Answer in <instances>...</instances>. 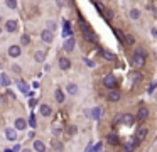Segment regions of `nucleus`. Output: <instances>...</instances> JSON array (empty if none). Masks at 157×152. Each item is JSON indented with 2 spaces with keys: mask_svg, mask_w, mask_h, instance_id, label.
Returning a JSON list of instances; mask_svg holds the SVG:
<instances>
[{
  "mask_svg": "<svg viewBox=\"0 0 157 152\" xmlns=\"http://www.w3.org/2000/svg\"><path fill=\"white\" fill-rule=\"evenodd\" d=\"M103 85H105L108 90H112V91L117 90V86H118V85H117L115 76H113V75H107V76H105V78H103Z\"/></svg>",
  "mask_w": 157,
  "mask_h": 152,
  "instance_id": "7ed1b4c3",
  "label": "nucleus"
},
{
  "mask_svg": "<svg viewBox=\"0 0 157 152\" xmlns=\"http://www.w3.org/2000/svg\"><path fill=\"white\" fill-rule=\"evenodd\" d=\"M85 63H86V64H88L90 68H93V66H95V63L91 61V59H85Z\"/></svg>",
  "mask_w": 157,
  "mask_h": 152,
  "instance_id": "ea45409f",
  "label": "nucleus"
},
{
  "mask_svg": "<svg viewBox=\"0 0 157 152\" xmlns=\"http://www.w3.org/2000/svg\"><path fill=\"white\" fill-rule=\"evenodd\" d=\"M5 5L10 7V9H15L17 7V2H15V0H5Z\"/></svg>",
  "mask_w": 157,
  "mask_h": 152,
  "instance_id": "7c9ffc66",
  "label": "nucleus"
},
{
  "mask_svg": "<svg viewBox=\"0 0 157 152\" xmlns=\"http://www.w3.org/2000/svg\"><path fill=\"white\" fill-rule=\"evenodd\" d=\"M5 31H7V32H15V31H17V21L10 19V21L5 22Z\"/></svg>",
  "mask_w": 157,
  "mask_h": 152,
  "instance_id": "1a4fd4ad",
  "label": "nucleus"
},
{
  "mask_svg": "<svg viewBox=\"0 0 157 152\" xmlns=\"http://www.w3.org/2000/svg\"><path fill=\"white\" fill-rule=\"evenodd\" d=\"M120 98H122V93H120V90L110 91V95H108V100H110V102H118Z\"/></svg>",
  "mask_w": 157,
  "mask_h": 152,
  "instance_id": "f8f14e48",
  "label": "nucleus"
},
{
  "mask_svg": "<svg viewBox=\"0 0 157 152\" xmlns=\"http://www.w3.org/2000/svg\"><path fill=\"white\" fill-rule=\"evenodd\" d=\"M0 83H2V86H4V88H7L9 85H10V78H9L5 73H2V75H0Z\"/></svg>",
  "mask_w": 157,
  "mask_h": 152,
  "instance_id": "aec40b11",
  "label": "nucleus"
},
{
  "mask_svg": "<svg viewBox=\"0 0 157 152\" xmlns=\"http://www.w3.org/2000/svg\"><path fill=\"white\" fill-rule=\"evenodd\" d=\"M41 39H42L44 42L51 44V42H53V39H54V36H53V32H51L49 29H44V31L41 32Z\"/></svg>",
  "mask_w": 157,
  "mask_h": 152,
  "instance_id": "423d86ee",
  "label": "nucleus"
},
{
  "mask_svg": "<svg viewBox=\"0 0 157 152\" xmlns=\"http://www.w3.org/2000/svg\"><path fill=\"white\" fill-rule=\"evenodd\" d=\"M9 56H10V58L21 56V46H10V48H9Z\"/></svg>",
  "mask_w": 157,
  "mask_h": 152,
  "instance_id": "9b49d317",
  "label": "nucleus"
},
{
  "mask_svg": "<svg viewBox=\"0 0 157 152\" xmlns=\"http://www.w3.org/2000/svg\"><path fill=\"white\" fill-rule=\"evenodd\" d=\"M137 118H139V120H147V118H149V110H147L145 107L139 108V112H137Z\"/></svg>",
  "mask_w": 157,
  "mask_h": 152,
  "instance_id": "9d476101",
  "label": "nucleus"
},
{
  "mask_svg": "<svg viewBox=\"0 0 157 152\" xmlns=\"http://www.w3.org/2000/svg\"><path fill=\"white\" fill-rule=\"evenodd\" d=\"M29 41H31V37H29L27 34H24V36L21 37V42L24 44V46H26V44H29Z\"/></svg>",
  "mask_w": 157,
  "mask_h": 152,
  "instance_id": "2f4dec72",
  "label": "nucleus"
},
{
  "mask_svg": "<svg viewBox=\"0 0 157 152\" xmlns=\"http://www.w3.org/2000/svg\"><path fill=\"white\" fill-rule=\"evenodd\" d=\"M102 15L105 17V21H110V19L113 17V14H112V10H110V9H105V10L102 12Z\"/></svg>",
  "mask_w": 157,
  "mask_h": 152,
  "instance_id": "bb28decb",
  "label": "nucleus"
},
{
  "mask_svg": "<svg viewBox=\"0 0 157 152\" xmlns=\"http://www.w3.org/2000/svg\"><path fill=\"white\" fill-rule=\"evenodd\" d=\"M132 76H134V80H135V81H139V80L142 78V75H140V73H137V71H135V73H134Z\"/></svg>",
  "mask_w": 157,
  "mask_h": 152,
  "instance_id": "4c0bfd02",
  "label": "nucleus"
},
{
  "mask_svg": "<svg viewBox=\"0 0 157 152\" xmlns=\"http://www.w3.org/2000/svg\"><path fill=\"white\" fill-rule=\"evenodd\" d=\"M53 147H56V151H63L61 142H54V144H53Z\"/></svg>",
  "mask_w": 157,
  "mask_h": 152,
  "instance_id": "c9c22d12",
  "label": "nucleus"
},
{
  "mask_svg": "<svg viewBox=\"0 0 157 152\" xmlns=\"http://www.w3.org/2000/svg\"><path fill=\"white\" fill-rule=\"evenodd\" d=\"M145 135H147V129H145V127H140V129H137V132H135V140L142 142L144 139H145Z\"/></svg>",
  "mask_w": 157,
  "mask_h": 152,
  "instance_id": "6e6552de",
  "label": "nucleus"
},
{
  "mask_svg": "<svg viewBox=\"0 0 157 152\" xmlns=\"http://www.w3.org/2000/svg\"><path fill=\"white\" fill-rule=\"evenodd\" d=\"M54 95H56V102H58V103H64V93H63L61 88H58V90L54 91Z\"/></svg>",
  "mask_w": 157,
  "mask_h": 152,
  "instance_id": "6ab92c4d",
  "label": "nucleus"
},
{
  "mask_svg": "<svg viewBox=\"0 0 157 152\" xmlns=\"http://www.w3.org/2000/svg\"><path fill=\"white\" fill-rule=\"evenodd\" d=\"M5 137H7L9 140H15V139H17V132H15L14 129H5Z\"/></svg>",
  "mask_w": 157,
  "mask_h": 152,
  "instance_id": "a211bd4d",
  "label": "nucleus"
},
{
  "mask_svg": "<svg viewBox=\"0 0 157 152\" xmlns=\"http://www.w3.org/2000/svg\"><path fill=\"white\" fill-rule=\"evenodd\" d=\"M135 122V117L134 115H130V113H127V115H123V117L117 118V124H125V125H132Z\"/></svg>",
  "mask_w": 157,
  "mask_h": 152,
  "instance_id": "20e7f679",
  "label": "nucleus"
},
{
  "mask_svg": "<svg viewBox=\"0 0 157 152\" xmlns=\"http://www.w3.org/2000/svg\"><path fill=\"white\" fill-rule=\"evenodd\" d=\"M34 58H36V61L42 63V61H44V53H41V51H37V53L34 54Z\"/></svg>",
  "mask_w": 157,
  "mask_h": 152,
  "instance_id": "c756f323",
  "label": "nucleus"
},
{
  "mask_svg": "<svg viewBox=\"0 0 157 152\" xmlns=\"http://www.w3.org/2000/svg\"><path fill=\"white\" fill-rule=\"evenodd\" d=\"M4 152H12V149H5V151H4Z\"/></svg>",
  "mask_w": 157,
  "mask_h": 152,
  "instance_id": "37998d69",
  "label": "nucleus"
},
{
  "mask_svg": "<svg viewBox=\"0 0 157 152\" xmlns=\"http://www.w3.org/2000/svg\"><path fill=\"white\" fill-rule=\"evenodd\" d=\"M19 151H22V147L19 144H15L14 145V149H12V152H19Z\"/></svg>",
  "mask_w": 157,
  "mask_h": 152,
  "instance_id": "58836bf2",
  "label": "nucleus"
},
{
  "mask_svg": "<svg viewBox=\"0 0 157 152\" xmlns=\"http://www.w3.org/2000/svg\"><path fill=\"white\" fill-rule=\"evenodd\" d=\"M132 64H134L135 68H140V66L145 64V51H144L142 48L135 51V54H134V58H132Z\"/></svg>",
  "mask_w": 157,
  "mask_h": 152,
  "instance_id": "f03ea898",
  "label": "nucleus"
},
{
  "mask_svg": "<svg viewBox=\"0 0 157 152\" xmlns=\"http://www.w3.org/2000/svg\"><path fill=\"white\" fill-rule=\"evenodd\" d=\"M63 27H64V31H63V36H64V37H68V39H71V37H73L71 22H69V21H63Z\"/></svg>",
  "mask_w": 157,
  "mask_h": 152,
  "instance_id": "39448f33",
  "label": "nucleus"
},
{
  "mask_svg": "<svg viewBox=\"0 0 157 152\" xmlns=\"http://www.w3.org/2000/svg\"><path fill=\"white\" fill-rule=\"evenodd\" d=\"M102 56L105 59H110V61H115L117 59V56L113 54V53H108V51H102Z\"/></svg>",
  "mask_w": 157,
  "mask_h": 152,
  "instance_id": "a878e982",
  "label": "nucleus"
},
{
  "mask_svg": "<svg viewBox=\"0 0 157 152\" xmlns=\"http://www.w3.org/2000/svg\"><path fill=\"white\" fill-rule=\"evenodd\" d=\"M98 151H102V144H96L95 145V152H98Z\"/></svg>",
  "mask_w": 157,
  "mask_h": 152,
  "instance_id": "a19ab883",
  "label": "nucleus"
},
{
  "mask_svg": "<svg viewBox=\"0 0 157 152\" xmlns=\"http://www.w3.org/2000/svg\"><path fill=\"white\" fill-rule=\"evenodd\" d=\"M34 149L37 152H46V145L42 144L41 140H36V142H34Z\"/></svg>",
  "mask_w": 157,
  "mask_h": 152,
  "instance_id": "412c9836",
  "label": "nucleus"
},
{
  "mask_svg": "<svg viewBox=\"0 0 157 152\" xmlns=\"http://www.w3.org/2000/svg\"><path fill=\"white\" fill-rule=\"evenodd\" d=\"M68 93H69V95H76V93H78V85H76V83H69L68 85Z\"/></svg>",
  "mask_w": 157,
  "mask_h": 152,
  "instance_id": "b1692460",
  "label": "nucleus"
},
{
  "mask_svg": "<svg viewBox=\"0 0 157 152\" xmlns=\"http://www.w3.org/2000/svg\"><path fill=\"white\" fill-rule=\"evenodd\" d=\"M113 32H115V36L118 37V41H125V34H123V32L120 31V29H115Z\"/></svg>",
  "mask_w": 157,
  "mask_h": 152,
  "instance_id": "c85d7f7f",
  "label": "nucleus"
},
{
  "mask_svg": "<svg viewBox=\"0 0 157 152\" xmlns=\"http://www.w3.org/2000/svg\"><path fill=\"white\" fill-rule=\"evenodd\" d=\"M156 88H157V83H156V81H152V83H150V86H149V90H147V91H149L150 95H152V93H154V90H156Z\"/></svg>",
  "mask_w": 157,
  "mask_h": 152,
  "instance_id": "473e14b6",
  "label": "nucleus"
},
{
  "mask_svg": "<svg viewBox=\"0 0 157 152\" xmlns=\"http://www.w3.org/2000/svg\"><path fill=\"white\" fill-rule=\"evenodd\" d=\"M75 46H76V42H75V37H71V39H66L64 41V51H73L75 49Z\"/></svg>",
  "mask_w": 157,
  "mask_h": 152,
  "instance_id": "ddd939ff",
  "label": "nucleus"
},
{
  "mask_svg": "<svg viewBox=\"0 0 157 152\" xmlns=\"http://www.w3.org/2000/svg\"><path fill=\"white\" fill-rule=\"evenodd\" d=\"M107 142L112 144V145H118V144H120V140H118V135H117V134H108V135H107Z\"/></svg>",
  "mask_w": 157,
  "mask_h": 152,
  "instance_id": "4468645a",
  "label": "nucleus"
},
{
  "mask_svg": "<svg viewBox=\"0 0 157 152\" xmlns=\"http://www.w3.org/2000/svg\"><path fill=\"white\" fill-rule=\"evenodd\" d=\"M139 145V140H129V142H125V145H123V149H125V152H132L135 151V147Z\"/></svg>",
  "mask_w": 157,
  "mask_h": 152,
  "instance_id": "0eeeda50",
  "label": "nucleus"
},
{
  "mask_svg": "<svg viewBox=\"0 0 157 152\" xmlns=\"http://www.w3.org/2000/svg\"><path fill=\"white\" fill-rule=\"evenodd\" d=\"M15 129H17V130H26V129H27V122H26L24 118H17V120H15Z\"/></svg>",
  "mask_w": 157,
  "mask_h": 152,
  "instance_id": "2eb2a0df",
  "label": "nucleus"
},
{
  "mask_svg": "<svg viewBox=\"0 0 157 152\" xmlns=\"http://www.w3.org/2000/svg\"><path fill=\"white\" fill-rule=\"evenodd\" d=\"M152 36H154V37H157V29H152Z\"/></svg>",
  "mask_w": 157,
  "mask_h": 152,
  "instance_id": "79ce46f5",
  "label": "nucleus"
},
{
  "mask_svg": "<svg viewBox=\"0 0 157 152\" xmlns=\"http://www.w3.org/2000/svg\"><path fill=\"white\" fill-rule=\"evenodd\" d=\"M29 125H31V127H36V117H34V115H31V117H29Z\"/></svg>",
  "mask_w": 157,
  "mask_h": 152,
  "instance_id": "f704fd0d",
  "label": "nucleus"
},
{
  "mask_svg": "<svg viewBox=\"0 0 157 152\" xmlns=\"http://www.w3.org/2000/svg\"><path fill=\"white\" fill-rule=\"evenodd\" d=\"M125 44H127V46H134V44H135V37L132 34H125Z\"/></svg>",
  "mask_w": 157,
  "mask_h": 152,
  "instance_id": "393cba45",
  "label": "nucleus"
},
{
  "mask_svg": "<svg viewBox=\"0 0 157 152\" xmlns=\"http://www.w3.org/2000/svg\"><path fill=\"white\" fill-rule=\"evenodd\" d=\"M39 112H41V115H42V117H49V115L53 113V110H51V107H49V105H41Z\"/></svg>",
  "mask_w": 157,
  "mask_h": 152,
  "instance_id": "f3484780",
  "label": "nucleus"
},
{
  "mask_svg": "<svg viewBox=\"0 0 157 152\" xmlns=\"http://www.w3.org/2000/svg\"><path fill=\"white\" fill-rule=\"evenodd\" d=\"M80 29H81L83 36L86 37V41H90V42H96V41H98V36H96V32L91 29V26H90V24L85 21V19H80Z\"/></svg>",
  "mask_w": 157,
  "mask_h": 152,
  "instance_id": "f257e3e1",
  "label": "nucleus"
},
{
  "mask_svg": "<svg viewBox=\"0 0 157 152\" xmlns=\"http://www.w3.org/2000/svg\"><path fill=\"white\" fill-rule=\"evenodd\" d=\"M100 115H102V108H100V107H95V108L91 110V118L98 120V118H100Z\"/></svg>",
  "mask_w": 157,
  "mask_h": 152,
  "instance_id": "4be33fe9",
  "label": "nucleus"
},
{
  "mask_svg": "<svg viewBox=\"0 0 157 152\" xmlns=\"http://www.w3.org/2000/svg\"><path fill=\"white\" fill-rule=\"evenodd\" d=\"M22 152H31V151H29V149H24V151H22Z\"/></svg>",
  "mask_w": 157,
  "mask_h": 152,
  "instance_id": "c03bdc74",
  "label": "nucleus"
},
{
  "mask_svg": "<svg viewBox=\"0 0 157 152\" xmlns=\"http://www.w3.org/2000/svg\"><path fill=\"white\" fill-rule=\"evenodd\" d=\"M69 66H71V61L68 58H59V68L66 71V69H69Z\"/></svg>",
  "mask_w": 157,
  "mask_h": 152,
  "instance_id": "dca6fc26",
  "label": "nucleus"
},
{
  "mask_svg": "<svg viewBox=\"0 0 157 152\" xmlns=\"http://www.w3.org/2000/svg\"><path fill=\"white\" fill-rule=\"evenodd\" d=\"M17 85H19V90H21L22 93H27V91H29V85L26 83V81L19 80V83H17Z\"/></svg>",
  "mask_w": 157,
  "mask_h": 152,
  "instance_id": "5701e85b",
  "label": "nucleus"
},
{
  "mask_svg": "<svg viewBox=\"0 0 157 152\" xmlns=\"http://www.w3.org/2000/svg\"><path fill=\"white\" fill-rule=\"evenodd\" d=\"M76 130H78V129H76V125H71V127H69V134H71V135H75Z\"/></svg>",
  "mask_w": 157,
  "mask_h": 152,
  "instance_id": "e433bc0d",
  "label": "nucleus"
},
{
  "mask_svg": "<svg viewBox=\"0 0 157 152\" xmlns=\"http://www.w3.org/2000/svg\"><path fill=\"white\" fill-rule=\"evenodd\" d=\"M130 17H132V19H139V17H140V10H139V9H132V10H130Z\"/></svg>",
  "mask_w": 157,
  "mask_h": 152,
  "instance_id": "cd10ccee",
  "label": "nucleus"
},
{
  "mask_svg": "<svg viewBox=\"0 0 157 152\" xmlns=\"http://www.w3.org/2000/svg\"><path fill=\"white\" fill-rule=\"evenodd\" d=\"M48 26H49V31H51V32H53V31H56V22L49 21V22H48Z\"/></svg>",
  "mask_w": 157,
  "mask_h": 152,
  "instance_id": "72a5a7b5",
  "label": "nucleus"
}]
</instances>
